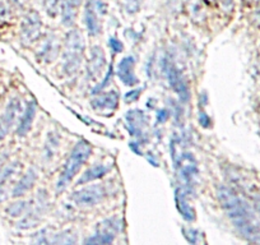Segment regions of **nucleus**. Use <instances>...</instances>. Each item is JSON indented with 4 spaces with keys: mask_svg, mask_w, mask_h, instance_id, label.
I'll return each instance as SVG.
<instances>
[{
    "mask_svg": "<svg viewBox=\"0 0 260 245\" xmlns=\"http://www.w3.org/2000/svg\"><path fill=\"white\" fill-rule=\"evenodd\" d=\"M217 198L222 209L227 215L232 224L245 236H256L257 227L252 222L251 213L239 196L224 186H217Z\"/></svg>",
    "mask_w": 260,
    "mask_h": 245,
    "instance_id": "1",
    "label": "nucleus"
},
{
    "mask_svg": "<svg viewBox=\"0 0 260 245\" xmlns=\"http://www.w3.org/2000/svg\"><path fill=\"white\" fill-rule=\"evenodd\" d=\"M92 155V146L86 139H81L76 143L72 152L69 154L68 159L65 161L64 167L61 170L59 179L56 181V191L62 192L67 187L71 184L72 180L76 177V175L81 171L83 165Z\"/></svg>",
    "mask_w": 260,
    "mask_h": 245,
    "instance_id": "2",
    "label": "nucleus"
},
{
    "mask_svg": "<svg viewBox=\"0 0 260 245\" xmlns=\"http://www.w3.org/2000/svg\"><path fill=\"white\" fill-rule=\"evenodd\" d=\"M86 42L83 36L77 29L68 32L62 50V72L67 76H74L79 71L83 62Z\"/></svg>",
    "mask_w": 260,
    "mask_h": 245,
    "instance_id": "3",
    "label": "nucleus"
},
{
    "mask_svg": "<svg viewBox=\"0 0 260 245\" xmlns=\"http://www.w3.org/2000/svg\"><path fill=\"white\" fill-rule=\"evenodd\" d=\"M109 196V189L105 184H91L79 191L73 192L71 199L78 207H93L101 203Z\"/></svg>",
    "mask_w": 260,
    "mask_h": 245,
    "instance_id": "4",
    "label": "nucleus"
},
{
    "mask_svg": "<svg viewBox=\"0 0 260 245\" xmlns=\"http://www.w3.org/2000/svg\"><path fill=\"white\" fill-rule=\"evenodd\" d=\"M42 28L41 17L36 11H28L23 16L19 29V37L23 45H31L40 37Z\"/></svg>",
    "mask_w": 260,
    "mask_h": 245,
    "instance_id": "5",
    "label": "nucleus"
},
{
    "mask_svg": "<svg viewBox=\"0 0 260 245\" xmlns=\"http://www.w3.org/2000/svg\"><path fill=\"white\" fill-rule=\"evenodd\" d=\"M164 71L166 74L167 82H169L170 87L172 88V91L179 96V99L182 102H187L190 99V91L189 86L185 82L184 77H182L181 72L179 71L176 66L174 63H171L170 60H165L164 63Z\"/></svg>",
    "mask_w": 260,
    "mask_h": 245,
    "instance_id": "6",
    "label": "nucleus"
},
{
    "mask_svg": "<svg viewBox=\"0 0 260 245\" xmlns=\"http://www.w3.org/2000/svg\"><path fill=\"white\" fill-rule=\"evenodd\" d=\"M22 112V102L18 97L9 100L6 109L0 114V141L7 138L11 129L17 122L19 114Z\"/></svg>",
    "mask_w": 260,
    "mask_h": 245,
    "instance_id": "7",
    "label": "nucleus"
},
{
    "mask_svg": "<svg viewBox=\"0 0 260 245\" xmlns=\"http://www.w3.org/2000/svg\"><path fill=\"white\" fill-rule=\"evenodd\" d=\"M136 59L132 55L122 57L117 66V77L125 86H136L138 83V78L136 76Z\"/></svg>",
    "mask_w": 260,
    "mask_h": 245,
    "instance_id": "8",
    "label": "nucleus"
},
{
    "mask_svg": "<svg viewBox=\"0 0 260 245\" xmlns=\"http://www.w3.org/2000/svg\"><path fill=\"white\" fill-rule=\"evenodd\" d=\"M106 67V56H105L104 49L101 46H92L91 52H89V62H88V77L93 81H96L104 72Z\"/></svg>",
    "mask_w": 260,
    "mask_h": 245,
    "instance_id": "9",
    "label": "nucleus"
},
{
    "mask_svg": "<svg viewBox=\"0 0 260 245\" xmlns=\"http://www.w3.org/2000/svg\"><path fill=\"white\" fill-rule=\"evenodd\" d=\"M91 106L96 111H115L119 106V94L116 91L97 94V96L91 100Z\"/></svg>",
    "mask_w": 260,
    "mask_h": 245,
    "instance_id": "10",
    "label": "nucleus"
},
{
    "mask_svg": "<svg viewBox=\"0 0 260 245\" xmlns=\"http://www.w3.org/2000/svg\"><path fill=\"white\" fill-rule=\"evenodd\" d=\"M127 122L129 133L134 137L141 138L143 136V129L147 126V115L142 110H129L125 115Z\"/></svg>",
    "mask_w": 260,
    "mask_h": 245,
    "instance_id": "11",
    "label": "nucleus"
},
{
    "mask_svg": "<svg viewBox=\"0 0 260 245\" xmlns=\"http://www.w3.org/2000/svg\"><path fill=\"white\" fill-rule=\"evenodd\" d=\"M37 181V172L35 169H28V171L24 172L18 181L14 184L13 189H12L11 194L13 198H21V197L26 196L29 191L35 187Z\"/></svg>",
    "mask_w": 260,
    "mask_h": 245,
    "instance_id": "12",
    "label": "nucleus"
},
{
    "mask_svg": "<svg viewBox=\"0 0 260 245\" xmlns=\"http://www.w3.org/2000/svg\"><path fill=\"white\" fill-rule=\"evenodd\" d=\"M37 112V104L35 100L29 101L27 104L26 109L22 112V116L18 121V126H17V136L18 137H26L27 134L31 131L32 126H34V120L36 117Z\"/></svg>",
    "mask_w": 260,
    "mask_h": 245,
    "instance_id": "13",
    "label": "nucleus"
},
{
    "mask_svg": "<svg viewBox=\"0 0 260 245\" xmlns=\"http://www.w3.org/2000/svg\"><path fill=\"white\" fill-rule=\"evenodd\" d=\"M59 41H57V37L55 35H47L46 39L44 40V42L41 44L39 49V54L37 57L41 59L45 63H51L59 55Z\"/></svg>",
    "mask_w": 260,
    "mask_h": 245,
    "instance_id": "14",
    "label": "nucleus"
},
{
    "mask_svg": "<svg viewBox=\"0 0 260 245\" xmlns=\"http://www.w3.org/2000/svg\"><path fill=\"white\" fill-rule=\"evenodd\" d=\"M111 171V166L105 164H96L93 166H91L89 169H87L83 174L81 175V177L78 179L77 184L78 186H86L89 182L94 181V180L102 179L104 176H106L109 172Z\"/></svg>",
    "mask_w": 260,
    "mask_h": 245,
    "instance_id": "15",
    "label": "nucleus"
},
{
    "mask_svg": "<svg viewBox=\"0 0 260 245\" xmlns=\"http://www.w3.org/2000/svg\"><path fill=\"white\" fill-rule=\"evenodd\" d=\"M175 202H176L177 211L180 212L182 219L187 222L194 221L197 215H195L194 208H192V207L189 204V202H187L186 194H185L184 189L177 188L176 191H175Z\"/></svg>",
    "mask_w": 260,
    "mask_h": 245,
    "instance_id": "16",
    "label": "nucleus"
},
{
    "mask_svg": "<svg viewBox=\"0 0 260 245\" xmlns=\"http://www.w3.org/2000/svg\"><path fill=\"white\" fill-rule=\"evenodd\" d=\"M32 202L24 201V199H18L16 202H12L11 204L6 207V213L12 219H21L22 216L27 213L31 209Z\"/></svg>",
    "mask_w": 260,
    "mask_h": 245,
    "instance_id": "17",
    "label": "nucleus"
},
{
    "mask_svg": "<svg viewBox=\"0 0 260 245\" xmlns=\"http://www.w3.org/2000/svg\"><path fill=\"white\" fill-rule=\"evenodd\" d=\"M84 22H86V27L91 36H97L101 32V24H100L99 17L94 12L93 6L89 3L87 6L86 12H84Z\"/></svg>",
    "mask_w": 260,
    "mask_h": 245,
    "instance_id": "18",
    "label": "nucleus"
},
{
    "mask_svg": "<svg viewBox=\"0 0 260 245\" xmlns=\"http://www.w3.org/2000/svg\"><path fill=\"white\" fill-rule=\"evenodd\" d=\"M21 8L18 0H0V21H9Z\"/></svg>",
    "mask_w": 260,
    "mask_h": 245,
    "instance_id": "19",
    "label": "nucleus"
},
{
    "mask_svg": "<svg viewBox=\"0 0 260 245\" xmlns=\"http://www.w3.org/2000/svg\"><path fill=\"white\" fill-rule=\"evenodd\" d=\"M22 171V164L18 161H13L7 164L6 166L2 167L0 170V182L2 184H6V182L11 181L13 177H16L17 175H19V172Z\"/></svg>",
    "mask_w": 260,
    "mask_h": 245,
    "instance_id": "20",
    "label": "nucleus"
},
{
    "mask_svg": "<svg viewBox=\"0 0 260 245\" xmlns=\"http://www.w3.org/2000/svg\"><path fill=\"white\" fill-rule=\"evenodd\" d=\"M76 242L77 237L72 230H65V231L51 234L49 244H76Z\"/></svg>",
    "mask_w": 260,
    "mask_h": 245,
    "instance_id": "21",
    "label": "nucleus"
},
{
    "mask_svg": "<svg viewBox=\"0 0 260 245\" xmlns=\"http://www.w3.org/2000/svg\"><path fill=\"white\" fill-rule=\"evenodd\" d=\"M115 240V235H110V234H106V232H102V231H99V230H96V232H94L92 236H88L87 239H84V244H111V242H114Z\"/></svg>",
    "mask_w": 260,
    "mask_h": 245,
    "instance_id": "22",
    "label": "nucleus"
},
{
    "mask_svg": "<svg viewBox=\"0 0 260 245\" xmlns=\"http://www.w3.org/2000/svg\"><path fill=\"white\" fill-rule=\"evenodd\" d=\"M60 14H61V21L65 26H72L74 23V18H76V12L73 9V4L71 2H64L61 3V9H60Z\"/></svg>",
    "mask_w": 260,
    "mask_h": 245,
    "instance_id": "23",
    "label": "nucleus"
},
{
    "mask_svg": "<svg viewBox=\"0 0 260 245\" xmlns=\"http://www.w3.org/2000/svg\"><path fill=\"white\" fill-rule=\"evenodd\" d=\"M44 7L49 16L56 17L61 9V3H60V0H45Z\"/></svg>",
    "mask_w": 260,
    "mask_h": 245,
    "instance_id": "24",
    "label": "nucleus"
},
{
    "mask_svg": "<svg viewBox=\"0 0 260 245\" xmlns=\"http://www.w3.org/2000/svg\"><path fill=\"white\" fill-rule=\"evenodd\" d=\"M112 73H114V67H112V64H110L109 71H107L106 76L104 77V79H102L101 83H99L96 87H94L93 89H92V94L97 95V94H100V92H101L102 89L106 88V87L109 86L110 82H111V79H112Z\"/></svg>",
    "mask_w": 260,
    "mask_h": 245,
    "instance_id": "25",
    "label": "nucleus"
},
{
    "mask_svg": "<svg viewBox=\"0 0 260 245\" xmlns=\"http://www.w3.org/2000/svg\"><path fill=\"white\" fill-rule=\"evenodd\" d=\"M182 231H184V235L185 237H186V240L189 242H191V244H198L199 240H201V232L198 231V230L195 229H182Z\"/></svg>",
    "mask_w": 260,
    "mask_h": 245,
    "instance_id": "26",
    "label": "nucleus"
},
{
    "mask_svg": "<svg viewBox=\"0 0 260 245\" xmlns=\"http://www.w3.org/2000/svg\"><path fill=\"white\" fill-rule=\"evenodd\" d=\"M109 46L114 54H119V52H121L122 50H124V45H122V42L120 41V40H117L116 37H110Z\"/></svg>",
    "mask_w": 260,
    "mask_h": 245,
    "instance_id": "27",
    "label": "nucleus"
},
{
    "mask_svg": "<svg viewBox=\"0 0 260 245\" xmlns=\"http://www.w3.org/2000/svg\"><path fill=\"white\" fill-rule=\"evenodd\" d=\"M142 91H143V88H136V89H132V91L127 92L126 95H125V101L126 102H136L138 101V99L141 97L142 95Z\"/></svg>",
    "mask_w": 260,
    "mask_h": 245,
    "instance_id": "28",
    "label": "nucleus"
},
{
    "mask_svg": "<svg viewBox=\"0 0 260 245\" xmlns=\"http://www.w3.org/2000/svg\"><path fill=\"white\" fill-rule=\"evenodd\" d=\"M199 124L207 129L212 127V119L204 110H201V112H199Z\"/></svg>",
    "mask_w": 260,
    "mask_h": 245,
    "instance_id": "29",
    "label": "nucleus"
},
{
    "mask_svg": "<svg viewBox=\"0 0 260 245\" xmlns=\"http://www.w3.org/2000/svg\"><path fill=\"white\" fill-rule=\"evenodd\" d=\"M169 117H170V111L167 109H162L157 111L156 119L158 124H164V122H166L167 120H169Z\"/></svg>",
    "mask_w": 260,
    "mask_h": 245,
    "instance_id": "30",
    "label": "nucleus"
},
{
    "mask_svg": "<svg viewBox=\"0 0 260 245\" xmlns=\"http://www.w3.org/2000/svg\"><path fill=\"white\" fill-rule=\"evenodd\" d=\"M8 191H7L6 188V184H2L0 182V203H3V202H6L7 199H8Z\"/></svg>",
    "mask_w": 260,
    "mask_h": 245,
    "instance_id": "31",
    "label": "nucleus"
},
{
    "mask_svg": "<svg viewBox=\"0 0 260 245\" xmlns=\"http://www.w3.org/2000/svg\"><path fill=\"white\" fill-rule=\"evenodd\" d=\"M129 147H130V149L134 152V154L143 155V154H142V149L139 148V143H137V142H130Z\"/></svg>",
    "mask_w": 260,
    "mask_h": 245,
    "instance_id": "32",
    "label": "nucleus"
},
{
    "mask_svg": "<svg viewBox=\"0 0 260 245\" xmlns=\"http://www.w3.org/2000/svg\"><path fill=\"white\" fill-rule=\"evenodd\" d=\"M68 2H71L73 6H78V4L81 3V0H68Z\"/></svg>",
    "mask_w": 260,
    "mask_h": 245,
    "instance_id": "33",
    "label": "nucleus"
}]
</instances>
